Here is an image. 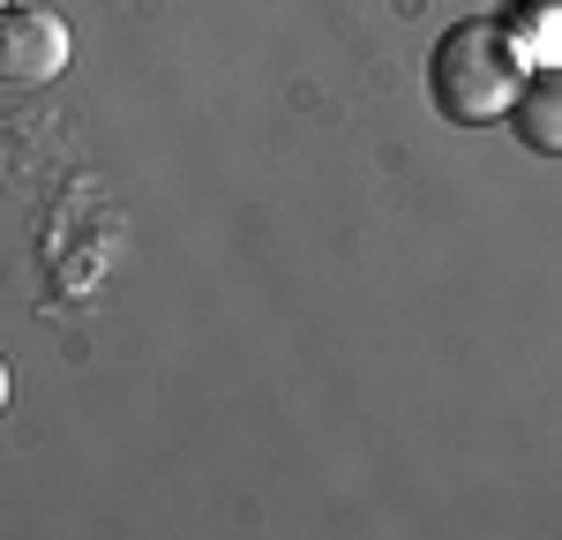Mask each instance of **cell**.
I'll return each mask as SVG.
<instances>
[{
    "label": "cell",
    "instance_id": "obj_3",
    "mask_svg": "<svg viewBox=\"0 0 562 540\" xmlns=\"http://www.w3.org/2000/svg\"><path fill=\"white\" fill-rule=\"evenodd\" d=\"M510 128H518L525 150H540V158H562V76L548 68V76H525L518 105L503 113Z\"/></svg>",
    "mask_w": 562,
    "mask_h": 540
},
{
    "label": "cell",
    "instance_id": "obj_1",
    "mask_svg": "<svg viewBox=\"0 0 562 540\" xmlns=\"http://www.w3.org/2000/svg\"><path fill=\"white\" fill-rule=\"evenodd\" d=\"M525 45L503 23H450L428 53V98L450 128H487L518 105Z\"/></svg>",
    "mask_w": 562,
    "mask_h": 540
},
{
    "label": "cell",
    "instance_id": "obj_5",
    "mask_svg": "<svg viewBox=\"0 0 562 540\" xmlns=\"http://www.w3.org/2000/svg\"><path fill=\"white\" fill-rule=\"evenodd\" d=\"M0 413H8V360H0Z\"/></svg>",
    "mask_w": 562,
    "mask_h": 540
},
{
    "label": "cell",
    "instance_id": "obj_2",
    "mask_svg": "<svg viewBox=\"0 0 562 540\" xmlns=\"http://www.w3.org/2000/svg\"><path fill=\"white\" fill-rule=\"evenodd\" d=\"M68 23L45 8H0V90H38L68 68Z\"/></svg>",
    "mask_w": 562,
    "mask_h": 540
},
{
    "label": "cell",
    "instance_id": "obj_4",
    "mask_svg": "<svg viewBox=\"0 0 562 540\" xmlns=\"http://www.w3.org/2000/svg\"><path fill=\"white\" fill-rule=\"evenodd\" d=\"M518 45H540L562 60V0H518Z\"/></svg>",
    "mask_w": 562,
    "mask_h": 540
},
{
    "label": "cell",
    "instance_id": "obj_6",
    "mask_svg": "<svg viewBox=\"0 0 562 540\" xmlns=\"http://www.w3.org/2000/svg\"><path fill=\"white\" fill-rule=\"evenodd\" d=\"M0 8H8V0H0Z\"/></svg>",
    "mask_w": 562,
    "mask_h": 540
}]
</instances>
